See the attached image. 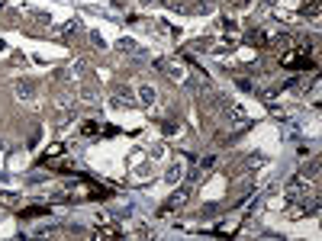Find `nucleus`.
<instances>
[{"mask_svg":"<svg viewBox=\"0 0 322 241\" xmlns=\"http://www.w3.org/2000/svg\"><path fill=\"white\" fill-rule=\"evenodd\" d=\"M151 4H158V0H142V7H151Z\"/></svg>","mask_w":322,"mask_h":241,"instance_id":"19","label":"nucleus"},{"mask_svg":"<svg viewBox=\"0 0 322 241\" xmlns=\"http://www.w3.org/2000/svg\"><path fill=\"white\" fill-rule=\"evenodd\" d=\"M213 164H216V154H206V158H200V171H206Z\"/></svg>","mask_w":322,"mask_h":241,"instance_id":"13","label":"nucleus"},{"mask_svg":"<svg viewBox=\"0 0 322 241\" xmlns=\"http://www.w3.org/2000/svg\"><path fill=\"white\" fill-rule=\"evenodd\" d=\"M158 68L168 71L171 81H184V68H181V65H174V62H158Z\"/></svg>","mask_w":322,"mask_h":241,"instance_id":"6","label":"nucleus"},{"mask_svg":"<svg viewBox=\"0 0 322 241\" xmlns=\"http://www.w3.org/2000/svg\"><path fill=\"white\" fill-rule=\"evenodd\" d=\"M29 16L39 19V23H52V16H49V13H39V10H29Z\"/></svg>","mask_w":322,"mask_h":241,"instance_id":"14","label":"nucleus"},{"mask_svg":"<svg viewBox=\"0 0 322 241\" xmlns=\"http://www.w3.org/2000/svg\"><path fill=\"white\" fill-rule=\"evenodd\" d=\"M148 174H151V161H145V164H139V167H136V177H139V180H145Z\"/></svg>","mask_w":322,"mask_h":241,"instance_id":"10","label":"nucleus"},{"mask_svg":"<svg viewBox=\"0 0 322 241\" xmlns=\"http://www.w3.org/2000/svg\"><path fill=\"white\" fill-rule=\"evenodd\" d=\"M71 74H87V65L84 62H74V65H71Z\"/></svg>","mask_w":322,"mask_h":241,"instance_id":"16","label":"nucleus"},{"mask_svg":"<svg viewBox=\"0 0 322 241\" xmlns=\"http://www.w3.org/2000/svg\"><path fill=\"white\" fill-rule=\"evenodd\" d=\"M303 16L316 19V16H319V4H309V7H303Z\"/></svg>","mask_w":322,"mask_h":241,"instance_id":"12","label":"nucleus"},{"mask_svg":"<svg viewBox=\"0 0 322 241\" xmlns=\"http://www.w3.org/2000/svg\"><path fill=\"white\" fill-rule=\"evenodd\" d=\"M78 96H81L84 103H97V100H100V96H97V90H93V87H81V90H78Z\"/></svg>","mask_w":322,"mask_h":241,"instance_id":"8","label":"nucleus"},{"mask_svg":"<svg viewBox=\"0 0 322 241\" xmlns=\"http://www.w3.org/2000/svg\"><path fill=\"white\" fill-rule=\"evenodd\" d=\"M136 235H139V238H148L151 232H148V225H145V222H139V225H136Z\"/></svg>","mask_w":322,"mask_h":241,"instance_id":"18","label":"nucleus"},{"mask_svg":"<svg viewBox=\"0 0 322 241\" xmlns=\"http://www.w3.org/2000/svg\"><path fill=\"white\" fill-rule=\"evenodd\" d=\"M132 100H136V93H132V90H129V87H119V90H116V96H113L110 103L116 106V110H123V106H129Z\"/></svg>","mask_w":322,"mask_h":241,"instance_id":"3","label":"nucleus"},{"mask_svg":"<svg viewBox=\"0 0 322 241\" xmlns=\"http://www.w3.org/2000/svg\"><path fill=\"white\" fill-rule=\"evenodd\" d=\"M116 48H119V52H126V55H129V52H132V55L139 52V45H136L132 39H119V42H116Z\"/></svg>","mask_w":322,"mask_h":241,"instance_id":"9","label":"nucleus"},{"mask_svg":"<svg viewBox=\"0 0 322 241\" xmlns=\"http://www.w3.org/2000/svg\"><path fill=\"white\" fill-rule=\"evenodd\" d=\"M0 52H7V42L4 39H0Z\"/></svg>","mask_w":322,"mask_h":241,"instance_id":"20","label":"nucleus"},{"mask_svg":"<svg viewBox=\"0 0 322 241\" xmlns=\"http://www.w3.org/2000/svg\"><path fill=\"white\" fill-rule=\"evenodd\" d=\"M309 196V180L306 177H293L287 187H283V199L290 203V206H296L300 199H306Z\"/></svg>","mask_w":322,"mask_h":241,"instance_id":"1","label":"nucleus"},{"mask_svg":"<svg viewBox=\"0 0 322 241\" xmlns=\"http://www.w3.org/2000/svg\"><path fill=\"white\" fill-rule=\"evenodd\" d=\"M181 177H184V167H181V164H171L168 174H164V180H168V184H177Z\"/></svg>","mask_w":322,"mask_h":241,"instance_id":"7","label":"nucleus"},{"mask_svg":"<svg viewBox=\"0 0 322 241\" xmlns=\"http://www.w3.org/2000/svg\"><path fill=\"white\" fill-rule=\"evenodd\" d=\"M13 93H16V100L20 103H32L35 96H39V87H35V81L32 77H20L13 84Z\"/></svg>","mask_w":322,"mask_h":241,"instance_id":"2","label":"nucleus"},{"mask_svg":"<svg viewBox=\"0 0 322 241\" xmlns=\"http://www.w3.org/2000/svg\"><path fill=\"white\" fill-rule=\"evenodd\" d=\"M136 96H139V100H142V103H145V106H151L155 100H158V90H155V87H151V84H139V90H136Z\"/></svg>","mask_w":322,"mask_h":241,"instance_id":"4","label":"nucleus"},{"mask_svg":"<svg viewBox=\"0 0 322 241\" xmlns=\"http://www.w3.org/2000/svg\"><path fill=\"white\" fill-rule=\"evenodd\" d=\"M81 135H97V123H84V129H81Z\"/></svg>","mask_w":322,"mask_h":241,"instance_id":"17","label":"nucleus"},{"mask_svg":"<svg viewBox=\"0 0 322 241\" xmlns=\"http://www.w3.org/2000/svg\"><path fill=\"white\" fill-rule=\"evenodd\" d=\"M213 10H216L213 0H200V4H197V13H213Z\"/></svg>","mask_w":322,"mask_h":241,"instance_id":"11","label":"nucleus"},{"mask_svg":"<svg viewBox=\"0 0 322 241\" xmlns=\"http://www.w3.org/2000/svg\"><path fill=\"white\" fill-rule=\"evenodd\" d=\"M90 42H93V45H97V48H106V42H103V35H100L97 29H93V32H90Z\"/></svg>","mask_w":322,"mask_h":241,"instance_id":"15","label":"nucleus"},{"mask_svg":"<svg viewBox=\"0 0 322 241\" xmlns=\"http://www.w3.org/2000/svg\"><path fill=\"white\" fill-rule=\"evenodd\" d=\"M184 203H187V187H184V190H177V193H171L168 203H164V209H181Z\"/></svg>","mask_w":322,"mask_h":241,"instance_id":"5","label":"nucleus"}]
</instances>
